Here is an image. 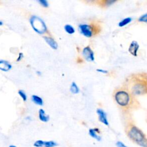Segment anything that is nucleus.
<instances>
[{"label":"nucleus","instance_id":"1","mask_svg":"<svg viewBox=\"0 0 147 147\" xmlns=\"http://www.w3.org/2000/svg\"><path fill=\"white\" fill-rule=\"evenodd\" d=\"M146 73L134 74L129 76L123 84V88L133 96L142 95L147 92Z\"/></svg>","mask_w":147,"mask_h":147},{"label":"nucleus","instance_id":"2","mask_svg":"<svg viewBox=\"0 0 147 147\" xmlns=\"http://www.w3.org/2000/svg\"><path fill=\"white\" fill-rule=\"evenodd\" d=\"M114 98L118 105L125 110L134 109L140 106L136 97L123 87L117 88L114 91Z\"/></svg>","mask_w":147,"mask_h":147},{"label":"nucleus","instance_id":"3","mask_svg":"<svg viewBox=\"0 0 147 147\" xmlns=\"http://www.w3.org/2000/svg\"><path fill=\"white\" fill-rule=\"evenodd\" d=\"M126 132L133 142L142 147H147L146 136L136 126L133 124L129 125L126 128Z\"/></svg>","mask_w":147,"mask_h":147},{"label":"nucleus","instance_id":"4","mask_svg":"<svg viewBox=\"0 0 147 147\" xmlns=\"http://www.w3.org/2000/svg\"><path fill=\"white\" fill-rule=\"evenodd\" d=\"M79 28L81 33L87 37H91L92 35H95L100 31V27L96 24L93 23H91V25L80 24Z\"/></svg>","mask_w":147,"mask_h":147},{"label":"nucleus","instance_id":"5","mask_svg":"<svg viewBox=\"0 0 147 147\" xmlns=\"http://www.w3.org/2000/svg\"><path fill=\"white\" fill-rule=\"evenodd\" d=\"M30 24L33 30L39 34H43L47 30V26L40 17L33 16L30 18Z\"/></svg>","mask_w":147,"mask_h":147},{"label":"nucleus","instance_id":"6","mask_svg":"<svg viewBox=\"0 0 147 147\" xmlns=\"http://www.w3.org/2000/svg\"><path fill=\"white\" fill-rule=\"evenodd\" d=\"M82 54L84 59L88 61H93L95 59L94 53L90 46L84 47L82 51Z\"/></svg>","mask_w":147,"mask_h":147},{"label":"nucleus","instance_id":"7","mask_svg":"<svg viewBox=\"0 0 147 147\" xmlns=\"http://www.w3.org/2000/svg\"><path fill=\"white\" fill-rule=\"evenodd\" d=\"M96 113L98 115V118H99V121L103 123V124H105V125L108 126L109 125V122L107 121V115L106 113L100 109H98L96 110Z\"/></svg>","mask_w":147,"mask_h":147},{"label":"nucleus","instance_id":"8","mask_svg":"<svg viewBox=\"0 0 147 147\" xmlns=\"http://www.w3.org/2000/svg\"><path fill=\"white\" fill-rule=\"evenodd\" d=\"M139 49V44L136 41H133L129 47V52L134 56H137V52Z\"/></svg>","mask_w":147,"mask_h":147},{"label":"nucleus","instance_id":"9","mask_svg":"<svg viewBox=\"0 0 147 147\" xmlns=\"http://www.w3.org/2000/svg\"><path fill=\"white\" fill-rule=\"evenodd\" d=\"M12 65L6 60H0V70L2 71H8L11 69Z\"/></svg>","mask_w":147,"mask_h":147},{"label":"nucleus","instance_id":"10","mask_svg":"<svg viewBox=\"0 0 147 147\" xmlns=\"http://www.w3.org/2000/svg\"><path fill=\"white\" fill-rule=\"evenodd\" d=\"M44 39L46 41V42L53 49H57L58 47L57 43L55 41V40L52 37L48 36H44Z\"/></svg>","mask_w":147,"mask_h":147},{"label":"nucleus","instance_id":"11","mask_svg":"<svg viewBox=\"0 0 147 147\" xmlns=\"http://www.w3.org/2000/svg\"><path fill=\"white\" fill-rule=\"evenodd\" d=\"M97 132L99 133V130L97 128L90 129H89V134H90V136L91 137L94 138V139L96 140L97 141H100L101 140V137L97 134Z\"/></svg>","mask_w":147,"mask_h":147},{"label":"nucleus","instance_id":"12","mask_svg":"<svg viewBox=\"0 0 147 147\" xmlns=\"http://www.w3.org/2000/svg\"><path fill=\"white\" fill-rule=\"evenodd\" d=\"M38 117L40 120L44 122H47L49 120V116L47 115L45 111L42 109H40L38 111Z\"/></svg>","mask_w":147,"mask_h":147},{"label":"nucleus","instance_id":"13","mask_svg":"<svg viewBox=\"0 0 147 147\" xmlns=\"http://www.w3.org/2000/svg\"><path fill=\"white\" fill-rule=\"evenodd\" d=\"M32 101L36 105H38L39 106H42L43 105V100L42 99L36 95H33L32 96Z\"/></svg>","mask_w":147,"mask_h":147},{"label":"nucleus","instance_id":"14","mask_svg":"<svg viewBox=\"0 0 147 147\" xmlns=\"http://www.w3.org/2000/svg\"><path fill=\"white\" fill-rule=\"evenodd\" d=\"M131 18L130 17H127L125 18L124 19H123L122 21H121L119 24H118V26L120 27H122L124 26L125 25H126L127 24H128L129 23H130L131 21Z\"/></svg>","mask_w":147,"mask_h":147},{"label":"nucleus","instance_id":"15","mask_svg":"<svg viewBox=\"0 0 147 147\" xmlns=\"http://www.w3.org/2000/svg\"><path fill=\"white\" fill-rule=\"evenodd\" d=\"M70 91L73 94H78L79 92V89L75 82H72L70 86Z\"/></svg>","mask_w":147,"mask_h":147},{"label":"nucleus","instance_id":"16","mask_svg":"<svg viewBox=\"0 0 147 147\" xmlns=\"http://www.w3.org/2000/svg\"><path fill=\"white\" fill-rule=\"evenodd\" d=\"M64 29L65 30V32L68 33V34H73L75 33V29L71 25H69V24H67L64 26Z\"/></svg>","mask_w":147,"mask_h":147},{"label":"nucleus","instance_id":"17","mask_svg":"<svg viewBox=\"0 0 147 147\" xmlns=\"http://www.w3.org/2000/svg\"><path fill=\"white\" fill-rule=\"evenodd\" d=\"M57 144L54 141H44V147H55L57 146Z\"/></svg>","mask_w":147,"mask_h":147},{"label":"nucleus","instance_id":"18","mask_svg":"<svg viewBox=\"0 0 147 147\" xmlns=\"http://www.w3.org/2000/svg\"><path fill=\"white\" fill-rule=\"evenodd\" d=\"M44 144V141L41 140H37L33 144V146L35 147H43Z\"/></svg>","mask_w":147,"mask_h":147},{"label":"nucleus","instance_id":"19","mask_svg":"<svg viewBox=\"0 0 147 147\" xmlns=\"http://www.w3.org/2000/svg\"><path fill=\"white\" fill-rule=\"evenodd\" d=\"M18 94L20 95V96L21 97V98L23 99L24 101H26L27 100V96H26V94H25V92L22 90H20L18 92Z\"/></svg>","mask_w":147,"mask_h":147},{"label":"nucleus","instance_id":"20","mask_svg":"<svg viewBox=\"0 0 147 147\" xmlns=\"http://www.w3.org/2000/svg\"><path fill=\"white\" fill-rule=\"evenodd\" d=\"M146 18H147V14L145 13L144 14L142 15L139 18H138V21L139 22H146Z\"/></svg>","mask_w":147,"mask_h":147},{"label":"nucleus","instance_id":"21","mask_svg":"<svg viewBox=\"0 0 147 147\" xmlns=\"http://www.w3.org/2000/svg\"><path fill=\"white\" fill-rule=\"evenodd\" d=\"M39 2V3L42 5L43 7H48V6H49V4H48V2L46 0H40L38 1Z\"/></svg>","mask_w":147,"mask_h":147},{"label":"nucleus","instance_id":"22","mask_svg":"<svg viewBox=\"0 0 147 147\" xmlns=\"http://www.w3.org/2000/svg\"><path fill=\"white\" fill-rule=\"evenodd\" d=\"M114 2H115V1L113 0H109V1H103V5H105V6H110L113 3H114Z\"/></svg>","mask_w":147,"mask_h":147},{"label":"nucleus","instance_id":"23","mask_svg":"<svg viewBox=\"0 0 147 147\" xmlns=\"http://www.w3.org/2000/svg\"><path fill=\"white\" fill-rule=\"evenodd\" d=\"M116 146L117 147H127L121 141H117L116 142Z\"/></svg>","mask_w":147,"mask_h":147},{"label":"nucleus","instance_id":"24","mask_svg":"<svg viewBox=\"0 0 147 147\" xmlns=\"http://www.w3.org/2000/svg\"><path fill=\"white\" fill-rule=\"evenodd\" d=\"M23 57H24V54L22 53H19V55H18V58H17V61H20L22 58H23Z\"/></svg>","mask_w":147,"mask_h":147},{"label":"nucleus","instance_id":"25","mask_svg":"<svg viewBox=\"0 0 147 147\" xmlns=\"http://www.w3.org/2000/svg\"><path fill=\"white\" fill-rule=\"evenodd\" d=\"M96 71H98L99 72H101L102 74H107L108 73V71L107 70H105L103 69H97Z\"/></svg>","mask_w":147,"mask_h":147},{"label":"nucleus","instance_id":"26","mask_svg":"<svg viewBox=\"0 0 147 147\" xmlns=\"http://www.w3.org/2000/svg\"><path fill=\"white\" fill-rule=\"evenodd\" d=\"M9 147H17V146H15V145H9Z\"/></svg>","mask_w":147,"mask_h":147},{"label":"nucleus","instance_id":"27","mask_svg":"<svg viewBox=\"0 0 147 147\" xmlns=\"http://www.w3.org/2000/svg\"><path fill=\"white\" fill-rule=\"evenodd\" d=\"M37 73L38 75H41V72L40 71H37Z\"/></svg>","mask_w":147,"mask_h":147},{"label":"nucleus","instance_id":"28","mask_svg":"<svg viewBox=\"0 0 147 147\" xmlns=\"http://www.w3.org/2000/svg\"><path fill=\"white\" fill-rule=\"evenodd\" d=\"M3 25V22H2L1 21H0V26L2 25Z\"/></svg>","mask_w":147,"mask_h":147}]
</instances>
